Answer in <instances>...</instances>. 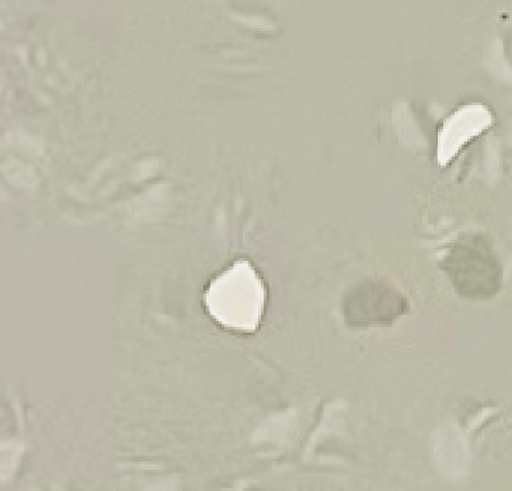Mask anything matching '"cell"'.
I'll list each match as a JSON object with an SVG mask.
<instances>
[{
	"label": "cell",
	"mask_w": 512,
	"mask_h": 491,
	"mask_svg": "<svg viewBox=\"0 0 512 491\" xmlns=\"http://www.w3.org/2000/svg\"><path fill=\"white\" fill-rule=\"evenodd\" d=\"M406 311V301L382 282H365L346 301V318L351 326H385Z\"/></svg>",
	"instance_id": "cell-2"
},
{
	"label": "cell",
	"mask_w": 512,
	"mask_h": 491,
	"mask_svg": "<svg viewBox=\"0 0 512 491\" xmlns=\"http://www.w3.org/2000/svg\"><path fill=\"white\" fill-rule=\"evenodd\" d=\"M205 305L219 325L254 332L263 318L266 288L250 263L238 261L215 278L205 294Z\"/></svg>",
	"instance_id": "cell-1"
},
{
	"label": "cell",
	"mask_w": 512,
	"mask_h": 491,
	"mask_svg": "<svg viewBox=\"0 0 512 491\" xmlns=\"http://www.w3.org/2000/svg\"><path fill=\"white\" fill-rule=\"evenodd\" d=\"M493 124V116L483 104H469L455 111L445 121L438 134L437 159L441 166L448 165L470 139L482 134Z\"/></svg>",
	"instance_id": "cell-3"
}]
</instances>
